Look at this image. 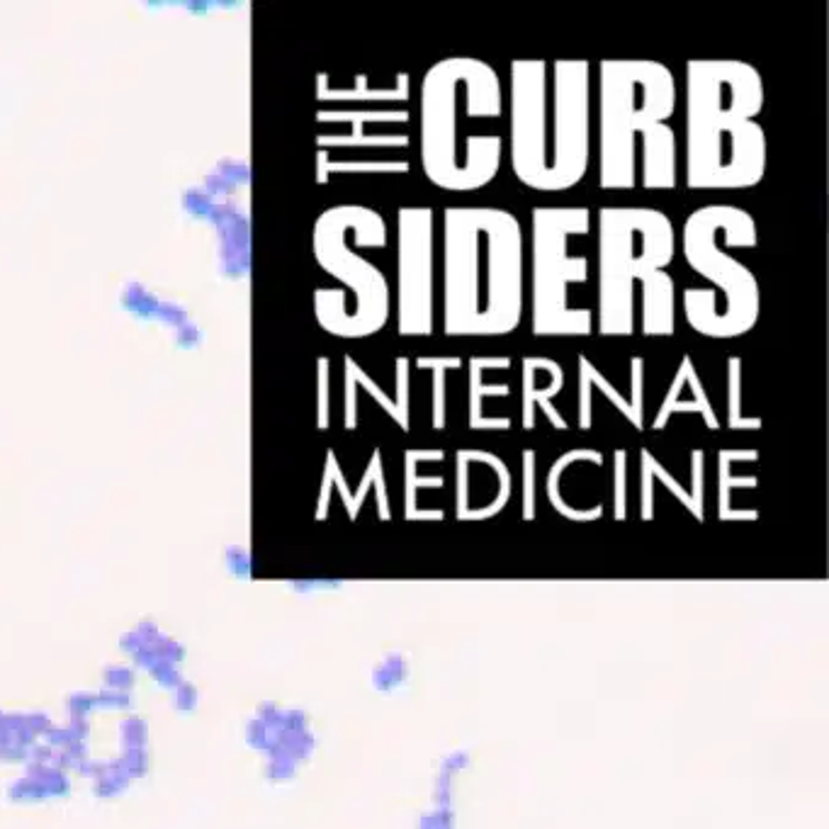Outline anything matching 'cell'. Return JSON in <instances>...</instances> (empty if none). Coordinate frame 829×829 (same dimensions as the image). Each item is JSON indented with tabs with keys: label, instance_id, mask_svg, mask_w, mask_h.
<instances>
[{
	"label": "cell",
	"instance_id": "6da1fadb",
	"mask_svg": "<svg viewBox=\"0 0 829 829\" xmlns=\"http://www.w3.org/2000/svg\"><path fill=\"white\" fill-rule=\"evenodd\" d=\"M526 309V239L504 207L443 210V334L509 336Z\"/></svg>",
	"mask_w": 829,
	"mask_h": 829
},
{
	"label": "cell",
	"instance_id": "7a4b0ae2",
	"mask_svg": "<svg viewBox=\"0 0 829 829\" xmlns=\"http://www.w3.org/2000/svg\"><path fill=\"white\" fill-rule=\"evenodd\" d=\"M764 81L747 61L686 64V188L747 190L766 173Z\"/></svg>",
	"mask_w": 829,
	"mask_h": 829
},
{
	"label": "cell",
	"instance_id": "3957f363",
	"mask_svg": "<svg viewBox=\"0 0 829 829\" xmlns=\"http://www.w3.org/2000/svg\"><path fill=\"white\" fill-rule=\"evenodd\" d=\"M504 115V90L492 64L450 56L421 81V171L445 193H475L499 176L504 137L477 132Z\"/></svg>",
	"mask_w": 829,
	"mask_h": 829
},
{
	"label": "cell",
	"instance_id": "277c9868",
	"mask_svg": "<svg viewBox=\"0 0 829 829\" xmlns=\"http://www.w3.org/2000/svg\"><path fill=\"white\" fill-rule=\"evenodd\" d=\"M599 239V307L596 334H635V283L674 261L676 231L657 207L606 205L596 212Z\"/></svg>",
	"mask_w": 829,
	"mask_h": 829
},
{
	"label": "cell",
	"instance_id": "5b68a950",
	"mask_svg": "<svg viewBox=\"0 0 829 829\" xmlns=\"http://www.w3.org/2000/svg\"><path fill=\"white\" fill-rule=\"evenodd\" d=\"M676 110V81L659 61L599 64V185L635 188V134L667 122Z\"/></svg>",
	"mask_w": 829,
	"mask_h": 829
},
{
	"label": "cell",
	"instance_id": "8992f818",
	"mask_svg": "<svg viewBox=\"0 0 829 829\" xmlns=\"http://www.w3.org/2000/svg\"><path fill=\"white\" fill-rule=\"evenodd\" d=\"M591 231L589 207L540 205L530 212V331L538 338H586L594 312L569 302V287L589 283V258L569 239Z\"/></svg>",
	"mask_w": 829,
	"mask_h": 829
},
{
	"label": "cell",
	"instance_id": "52a82bcc",
	"mask_svg": "<svg viewBox=\"0 0 829 829\" xmlns=\"http://www.w3.org/2000/svg\"><path fill=\"white\" fill-rule=\"evenodd\" d=\"M744 241L754 248L759 244L757 222L737 205H703L686 217L681 229V253L688 268L710 280L723 297L706 338L730 341L747 336L757 326L761 314L759 280L742 261L725 253L720 239Z\"/></svg>",
	"mask_w": 829,
	"mask_h": 829
},
{
	"label": "cell",
	"instance_id": "ba28073f",
	"mask_svg": "<svg viewBox=\"0 0 829 829\" xmlns=\"http://www.w3.org/2000/svg\"><path fill=\"white\" fill-rule=\"evenodd\" d=\"M348 236H365L389 244V229L380 212L365 205H338L319 217L314 253L321 268L353 292V307L343 319L338 338H370L392 317V287L380 268L348 246Z\"/></svg>",
	"mask_w": 829,
	"mask_h": 829
},
{
	"label": "cell",
	"instance_id": "9c48e42d",
	"mask_svg": "<svg viewBox=\"0 0 829 829\" xmlns=\"http://www.w3.org/2000/svg\"><path fill=\"white\" fill-rule=\"evenodd\" d=\"M436 331V212L404 205L397 212V334Z\"/></svg>",
	"mask_w": 829,
	"mask_h": 829
},
{
	"label": "cell",
	"instance_id": "30bf717a",
	"mask_svg": "<svg viewBox=\"0 0 829 829\" xmlns=\"http://www.w3.org/2000/svg\"><path fill=\"white\" fill-rule=\"evenodd\" d=\"M550 64L543 59L509 66V163L516 180L535 193H552L547 105Z\"/></svg>",
	"mask_w": 829,
	"mask_h": 829
},
{
	"label": "cell",
	"instance_id": "8fae6325",
	"mask_svg": "<svg viewBox=\"0 0 829 829\" xmlns=\"http://www.w3.org/2000/svg\"><path fill=\"white\" fill-rule=\"evenodd\" d=\"M550 71V178L552 193H565L582 183L591 166V64L555 61Z\"/></svg>",
	"mask_w": 829,
	"mask_h": 829
},
{
	"label": "cell",
	"instance_id": "7c38bea8",
	"mask_svg": "<svg viewBox=\"0 0 829 829\" xmlns=\"http://www.w3.org/2000/svg\"><path fill=\"white\" fill-rule=\"evenodd\" d=\"M565 389V368L545 355H528L521 360V426L533 431L538 411H543L557 431H567L565 416L552 406V399Z\"/></svg>",
	"mask_w": 829,
	"mask_h": 829
},
{
	"label": "cell",
	"instance_id": "4fadbf2b",
	"mask_svg": "<svg viewBox=\"0 0 829 829\" xmlns=\"http://www.w3.org/2000/svg\"><path fill=\"white\" fill-rule=\"evenodd\" d=\"M674 414H701L710 431H718L720 428V419L715 414L713 404H710L706 387H703V380L698 375V368L691 355L681 358L679 368L674 372V380H671L667 394H664V402L659 406L657 414H654L652 431H664Z\"/></svg>",
	"mask_w": 829,
	"mask_h": 829
},
{
	"label": "cell",
	"instance_id": "5bb4252c",
	"mask_svg": "<svg viewBox=\"0 0 829 829\" xmlns=\"http://www.w3.org/2000/svg\"><path fill=\"white\" fill-rule=\"evenodd\" d=\"M511 358L509 355H499V358H489V355H472L467 360V382H470V402H467V424L472 431H511L513 419L511 416H489L484 411V402L492 397H509L511 385L501 382V385H487L484 382V372L487 370H509Z\"/></svg>",
	"mask_w": 829,
	"mask_h": 829
},
{
	"label": "cell",
	"instance_id": "9a60e30c",
	"mask_svg": "<svg viewBox=\"0 0 829 829\" xmlns=\"http://www.w3.org/2000/svg\"><path fill=\"white\" fill-rule=\"evenodd\" d=\"M594 389L601 392L603 397L608 399L630 424L635 426V431H645V419L635 414L630 399H625L623 394L618 392L611 382L606 380V375L591 363L586 355H579L577 358V426L582 431H589L594 426Z\"/></svg>",
	"mask_w": 829,
	"mask_h": 829
},
{
	"label": "cell",
	"instance_id": "2e32d148",
	"mask_svg": "<svg viewBox=\"0 0 829 829\" xmlns=\"http://www.w3.org/2000/svg\"><path fill=\"white\" fill-rule=\"evenodd\" d=\"M642 188H676V134L667 122L642 132Z\"/></svg>",
	"mask_w": 829,
	"mask_h": 829
},
{
	"label": "cell",
	"instance_id": "e0dca14e",
	"mask_svg": "<svg viewBox=\"0 0 829 829\" xmlns=\"http://www.w3.org/2000/svg\"><path fill=\"white\" fill-rule=\"evenodd\" d=\"M642 336L669 338L676 331V283L667 270L642 280Z\"/></svg>",
	"mask_w": 829,
	"mask_h": 829
},
{
	"label": "cell",
	"instance_id": "ac0fdd59",
	"mask_svg": "<svg viewBox=\"0 0 829 829\" xmlns=\"http://www.w3.org/2000/svg\"><path fill=\"white\" fill-rule=\"evenodd\" d=\"M411 95L409 73L394 76V86L389 88H368V76H355L353 88L334 90L329 88V76H319V98L321 100H402L406 103Z\"/></svg>",
	"mask_w": 829,
	"mask_h": 829
},
{
	"label": "cell",
	"instance_id": "d6986e66",
	"mask_svg": "<svg viewBox=\"0 0 829 829\" xmlns=\"http://www.w3.org/2000/svg\"><path fill=\"white\" fill-rule=\"evenodd\" d=\"M443 448H406L404 450V487H406V516L416 513V494L419 489H438L443 487L445 479L441 475L424 477L419 475V467L424 462H443Z\"/></svg>",
	"mask_w": 829,
	"mask_h": 829
},
{
	"label": "cell",
	"instance_id": "ffe728a7",
	"mask_svg": "<svg viewBox=\"0 0 829 829\" xmlns=\"http://www.w3.org/2000/svg\"><path fill=\"white\" fill-rule=\"evenodd\" d=\"M465 360L455 358V355H445V358H433V355H426V358L416 360V368L419 370H431V426L436 431H443L445 424H448V399H445V377H448V370L462 368Z\"/></svg>",
	"mask_w": 829,
	"mask_h": 829
},
{
	"label": "cell",
	"instance_id": "44dd1931",
	"mask_svg": "<svg viewBox=\"0 0 829 829\" xmlns=\"http://www.w3.org/2000/svg\"><path fill=\"white\" fill-rule=\"evenodd\" d=\"M735 460H759L757 448H723L718 453V482H720V516L730 518V492L735 487H757V477H735L732 462Z\"/></svg>",
	"mask_w": 829,
	"mask_h": 829
},
{
	"label": "cell",
	"instance_id": "7402d4cb",
	"mask_svg": "<svg viewBox=\"0 0 829 829\" xmlns=\"http://www.w3.org/2000/svg\"><path fill=\"white\" fill-rule=\"evenodd\" d=\"M727 428L730 431H759L761 419L742 414V358H727Z\"/></svg>",
	"mask_w": 829,
	"mask_h": 829
},
{
	"label": "cell",
	"instance_id": "603a6c76",
	"mask_svg": "<svg viewBox=\"0 0 829 829\" xmlns=\"http://www.w3.org/2000/svg\"><path fill=\"white\" fill-rule=\"evenodd\" d=\"M343 375L351 377L353 385H355V389H358V392H360V389H363V392H368L370 397L375 399V402L380 404L382 409H385L389 416H392L394 424H397L399 428H402L404 433H409L411 424H409V421H404V419H402V414H399V409H397V402H394V399L389 397V394L385 392V389H382L380 385H377L375 380H372V377L368 375V372H365L363 368H360L358 363H355V360L351 358V355H346V358H343Z\"/></svg>",
	"mask_w": 829,
	"mask_h": 829
},
{
	"label": "cell",
	"instance_id": "cb8c5ba5",
	"mask_svg": "<svg viewBox=\"0 0 829 829\" xmlns=\"http://www.w3.org/2000/svg\"><path fill=\"white\" fill-rule=\"evenodd\" d=\"M640 465H642V472H647V475L652 477V482H654V479H659V482H662L664 487H667L669 492L674 494L676 499H679L688 511H693V516L703 518V504H701V501L693 499V494L686 492V489L681 487L679 479L671 477L669 472H667V467H664L662 462L654 458V455L647 448L640 450Z\"/></svg>",
	"mask_w": 829,
	"mask_h": 829
},
{
	"label": "cell",
	"instance_id": "d4e9b609",
	"mask_svg": "<svg viewBox=\"0 0 829 829\" xmlns=\"http://www.w3.org/2000/svg\"><path fill=\"white\" fill-rule=\"evenodd\" d=\"M406 173L409 163L406 161H348V163H331L326 151H319V183L329 180V173Z\"/></svg>",
	"mask_w": 829,
	"mask_h": 829
},
{
	"label": "cell",
	"instance_id": "484cf974",
	"mask_svg": "<svg viewBox=\"0 0 829 829\" xmlns=\"http://www.w3.org/2000/svg\"><path fill=\"white\" fill-rule=\"evenodd\" d=\"M319 120L321 122H331V120H341V122H351L353 124V132L348 134V137H358V134H363V127L368 122L372 124H385V122H402L406 124L409 122V112L406 110H351V112H319Z\"/></svg>",
	"mask_w": 829,
	"mask_h": 829
},
{
	"label": "cell",
	"instance_id": "4316f807",
	"mask_svg": "<svg viewBox=\"0 0 829 829\" xmlns=\"http://www.w3.org/2000/svg\"><path fill=\"white\" fill-rule=\"evenodd\" d=\"M319 146H409V137L406 134H358V137H321Z\"/></svg>",
	"mask_w": 829,
	"mask_h": 829
},
{
	"label": "cell",
	"instance_id": "83f0119b",
	"mask_svg": "<svg viewBox=\"0 0 829 829\" xmlns=\"http://www.w3.org/2000/svg\"><path fill=\"white\" fill-rule=\"evenodd\" d=\"M394 387H397V397H394V402H397V409L399 414L404 416L406 421L411 424V399H409V387H411V360L406 358V355H399L397 360H394Z\"/></svg>",
	"mask_w": 829,
	"mask_h": 829
},
{
	"label": "cell",
	"instance_id": "f1b7e54d",
	"mask_svg": "<svg viewBox=\"0 0 829 829\" xmlns=\"http://www.w3.org/2000/svg\"><path fill=\"white\" fill-rule=\"evenodd\" d=\"M523 462V516H535V475H538V453L526 448L521 455Z\"/></svg>",
	"mask_w": 829,
	"mask_h": 829
},
{
	"label": "cell",
	"instance_id": "f546056e",
	"mask_svg": "<svg viewBox=\"0 0 829 829\" xmlns=\"http://www.w3.org/2000/svg\"><path fill=\"white\" fill-rule=\"evenodd\" d=\"M630 404L635 414L645 419V358L642 355L630 358Z\"/></svg>",
	"mask_w": 829,
	"mask_h": 829
},
{
	"label": "cell",
	"instance_id": "4dcf8cb0",
	"mask_svg": "<svg viewBox=\"0 0 829 829\" xmlns=\"http://www.w3.org/2000/svg\"><path fill=\"white\" fill-rule=\"evenodd\" d=\"M625 477H628V450L618 448L613 453V501L616 518H625Z\"/></svg>",
	"mask_w": 829,
	"mask_h": 829
},
{
	"label": "cell",
	"instance_id": "1f68e13d",
	"mask_svg": "<svg viewBox=\"0 0 829 829\" xmlns=\"http://www.w3.org/2000/svg\"><path fill=\"white\" fill-rule=\"evenodd\" d=\"M319 428H329V358L319 360Z\"/></svg>",
	"mask_w": 829,
	"mask_h": 829
}]
</instances>
